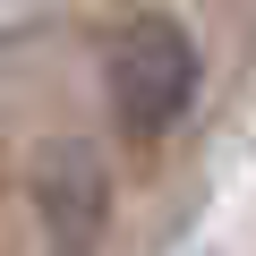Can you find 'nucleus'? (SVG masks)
<instances>
[{
  "label": "nucleus",
  "mask_w": 256,
  "mask_h": 256,
  "mask_svg": "<svg viewBox=\"0 0 256 256\" xmlns=\"http://www.w3.org/2000/svg\"><path fill=\"white\" fill-rule=\"evenodd\" d=\"M188 102H196V43L171 18L120 26V43H111V111H120V128L137 146H154V137H171L188 120Z\"/></svg>",
  "instance_id": "obj_1"
},
{
  "label": "nucleus",
  "mask_w": 256,
  "mask_h": 256,
  "mask_svg": "<svg viewBox=\"0 0 256 256\" xmlns=\"http://www.w3.org/2000/svg\"><path fill=\"white\" fill-rule=\"evenodd\" d=\"M34 214L52 230V256H94L102 248V222H111V180L94 162V146L60 137L34 154Z\"/></svg>",
  "instance_id": "obj_2"
}]
</instances>
